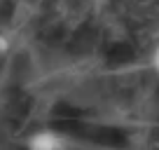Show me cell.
<instances>
[{
  "label": "cell",
  "instance_id": "cell-1",
  "mask_svg": "<svg viewBox=\"0 0 159 150\" xmlns=\"http://www.w3.org/2000/svg\"><path fill=\"white\" fill-rule=\"evenodd\" d=\"M26 150H63V138L54 129H38L26 138Z\"/></svg>",
  "mask_w": 159,
  "mask_h": 150
},
{
  "label": "cell",
  "instance_id": "cell-3",
  "mask_svg": "<svg viewBox=\"0 0 159 150\" xmlns=\"http://www.w3.org/2000/svg\"><path fill=\"white\" fill-rule=\"evenodd\" d=\"M150 63H152V68H154V73L159 75V45L152 49V56H150Z\"/></svg>",
  "mask_w": 159,
  "mask_h": 150
},
{
  "label": "cell",
  "instance_id": "cell-2",
  "mask_svg": "<svg viewBox=\"0 0 159 150\" xmlns=\"http://www.w3.org/2000/svg\"><path fill=\"white\" fill-rule=\"evenodd\" d=\"M10 45H12V40L5 33H0V56H5L7 52H10Z\"/></svg>",
  "mask_w": 159,
  "mask_h": 150
}]
</instances>
